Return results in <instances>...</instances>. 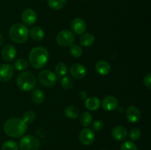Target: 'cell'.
<instances>
[{
    "label": "cell",
    "instance_id": "obj_1",
    "mask_svg": "<svg viewBox=\"0 0 151 150\" xmlns=\"http://www.w3.org/2000/svg\"><path fill=\"white\" fill-rule=\"evenodd\" d=\"M4 132L12 138H19L23 135L27 129V125L19 118H12L5 121L3 126Z\"/></svg>",
    "mask_w": 151,
    "mask_h": 150
},
{
    "label": "cell",
    "instance_id": "obj_2",
    "mask_svg": "<svg viewBox=\"0 0 151 150\" xmlns=\"http://www.w3.org/2000/svg\"><path fill=\"white\" fill-rule=\"evenodd\" d=\"M49 60V52L44 47L38 46L32 49L29 54V61L35 69L44 67Z\"/></svg>",
    "mask_w": 151,
    "mask_h": 150
},
{
    "label": "cell",
    "instance_id": "obj_3",
    "mask_svg": "<svg viewBox=\"0 0 151 150\" xmlns=\"http://www.w3.org/2000/svg\"><path fill=\"white\" fill-rule=\"evenodd\" d=\"M29 35V32L28 28L22 24H15L9 30L10 39L16 44H23L26 42Z\"/></svg>",
    "mask_w": 151,
    "mask_h": 150
},
{
    "label": "cell",
    "instance_id": "obj_4",
    "mask_svg": "<svg viewBox=\"0 0 151 150\" xmlns=\"http://www.w3.org/2000/svg\"><path fill=\"white\" fill-rule=\"evenodd\" d=\"M36 84L35 76L30 71H24L19 74L17 85L19 89L24 91H29L33 89Z\"/></svg>",
    "mask_w": 151,
    "mask_h": 150
},
{
    "label": "cell",
    "instance_id": "obj_5",
    "mask_svg": "<svg viewBox=\"0 0 151 150\" xmlns=\"http://www.w3.org/2000/svg\"><path fill=\"white\" fill-rule=\"evenodd\" d=\"M40 145L39 140L33 135H26L19 141L21 150H38Z\"/></svg>",
    "mask_w": 151,
    "mask_h": 150
},
{
    "label": "cell",
    "instance_id": "obj_6",
    "mask_svg": "<svg viewBox=\"0 0 151 150\" xmlns=\"http://www.w3.org/2000/svg\"><path fill=\"white\" fill-rule=\"evenodd\" d=\"M40 83L47 88H51L55 85L57 82V76L55 74L50 70H42L38 76Z\"/></svg>",
    "mask_w": 151,
    "mask_h": 150
},
{
    "label": "cell",
    "instance_id": "obj_7",
    "mask_svg": "<svg viewBox=\"0 0 151 150\" xmlns=\"http://www.w3.org/2000/svg\"><path fill=\"white\" fill-rule=\"evenodd\" d=\"M75 37L71 31L62 30L56 36V42L62 47H68L75 42Z\"/></svg>",
    "mask_w": 151,
    "mask_h": 150
},
{
    "label": "cell",
    "instance_id": "obj_8",
    "mask_svg": "<svg viewBox=\"0 0 151 150\" xmlns=\"http://www.w3.org/2000/svg\"><path fill=\"white\" fill-rule=\"evenodd\" d=\"M95 139V134L91 129H84L80 132L79 141L83 145L89 146L93 144Z\"/></svg>",
    "mask_w": 151,
    "mask_h": 150
},
{
    "label": "cell",
    "instance_id": "obj_9",
    "mask_svg": "<svg viewBox=\"0 0 151 150\" xmlns=\"http://www.w3.org/2000/svg\"><path fill=\"white\" fill-rule=\"evenodd\" d=\"M14 74V68L10 64L4 63L0 65V81L1 82H8Z\"/></svg>",
    "mask_w": 151,
    "mask_h": 150
},
{
    "label": "cell",
    "instance_id": "obj_10",
    "mask_svg": "<svg viewBox=\"0 0 151 150\" xmlns=\"http://www.w3.org/2000/svg\"><path fill=\"white\" fill-rule=\"evenodd\" d=\"M16 56V49L12 44H7L4 46L1 49V57L6 62H11Z\"/></svg>",
    "mask_w": 151,
    "mask_h": 150
},
{
    "label": "cell",
    "instance_id": "obj_11",
    "mask_svg": "<svg viewBox=\"0 0 151 150\" xmlns=\"http://www.w3.org/2000/svg\"><path fill=\"white\" fill-rule=\"evenodd\" d=\"M71 29L78 35H82L86 29V24L81 18H75L71 22Z\"/></svg>",
    "mask_w": 151,
    "mask_h": 150
},
{
    "label": "cell",
    "instance_id": "obj_12",
    "mask_svg": "<svg viewBox=\"0 0 151 150\" xmlns=\"http://www.w3.org/2000/svg\"><path fill=\"white\" fill-rule=\"evenodd\" d=\"M22 20L25 24L32 25L37 20V13L34 10L31 8L25 9L22 13Z\"/></svg>",
    "mask_w": 151,
    "mask_h": 150
},
{
    "label": "cell",
    "instance_id": "obj_13",
    "mask_svg": "<svg viewBox=\"0 0 151 150\" xmlns=\"http://www.w3.org/2000/svg\"><path fill=\"white\" fill-rule=\"evenodd\" d=\"M125 116L128 121L131 123H137L141 118V113L137 107L131 105L127 108Z\"/></svg>",
    "mask_w": 151,
    "mask_h": 150
},
{
    "label": "cell",
    "instance_id": "obj_14",
    "mask_svg": "<svg viewBox=\"0 0 151 150\" xmlns=\"http://www.w3.org/2000/svg\"><path fill=\"white\" fill-rule=\"evenodd\" d=\"M100 105L106 111H113L117 107L118 100L113 96H108L103 99Z\"/></svg>",
    "mask_w": 151,
    "mask_h": 150
},
{
    "label": "cell",
    "instance_id": "obj_15",
    "mask_svg": "<svg viewBox=\"0 0 151 150\" xmlns=\"http://www.w3.org/2000/svg\"><path fill=\"white\" fill-rule=\"evenodd\" d=\"M70 74L75 79H82L86 75V69L85 66L80 63L73 64L70 68Z\"/></svg>",
    "mask_w": 151,
    "mask_h": 150
},
{
    "label": "cell",
    "instance_id": "obj_16",
    "mask_svg": "<svg viewBox=\"0 0 151 150\" xmlns=\"http://www.w3.org/2000/svg\"><path fill=\"white\" fill-rule=\"evenodd\" d=\"M111 135L115 140L119 141H124L128 136V132L124 126H116L112 129Z\"/></svg>",
    "mask_w": 151,
    "mask_h": 150
},
{
    "label": "cell",
    "instance_id": "obj_17",
    "mask_svg": "<svg viewBox=\"0 0 151 150\" xmlns=\"http://www.w3.org/2000/svg\"><path fill=\"white\" fill-rule=\"evenodd\" d=\"M95 70L98 74L106 76L110 72L111 66L106 60H100L96 63Z\"/></svg>",
    "mask_w": 151,
    "mask_h": 150
},
{
    "label": "cell",
    "instance_id": "obj_18",
    "mask_svg": "<svg viewBox=\"0 0 151 150\" xmlns=\"http://www.w3.org/2000/svg\"><path fill=\"white\" fill-rule=\"evenodd\" d=\"M100 104H101V103H100V99L95 96L88 97L85 101L86 107L88 110H92V111L97 110L100 107Z\"/></svg>",
    "mask_w": 151,
    "mask_h": 150
},
{
    "label": "cell",
    "instance_id": "obj_19",
    "mask_svg": "<svg viewBox=\"0 0 151 150\" xmlns=\"http://www.w3.org/2000/svg\"><path fill=\"white\" fill-rule=\"evenodd\" d=\"M95 38L92 34L84 33L82 34L80 38V44L81 46L85 47H89L94 44Z\"/></svg>",
    "mask_w": 151,
    "mask_h": 150
},
{
    "label": "cell",
    "instance_id": "obj_20",
    "mask_svg": "<svg viewBox=\"0 0 151 150\" xmlns=\"http://www.w3.org/2000/svg\"><path fill=\"white\" fill-rule=\"evenodd\" d=\"M29 35H30L32 40H34L35 41H40L44 38V32L42 28L35 26L30 29Z\"/></svg>",
    "mask_w": 151,
    "mask_h": 150
},
{
    "label": "cell",
    "instance_id": "obj_21",
    "mask_svg": "<svg viewBox=\"0 0 151 150\" xmlns=\"http://www.w3.org/2000/svg\"><path fill=\"white\" fill-rule=\"evenodd\" d=\"M31 99L32 101L35 104H42L45 100V95L41 90L37 89L32 91L31 94Z\"/></svg>",
    "mask_w": 151,
    "mask_h": 150
},
{
    "label": "cell",
    "instance_id": "obj_22",
    "mask_svg": "<svg viewBox=\"0 0 151 150\" xmlns=\"http://www.w3.org/2000/svg\"><path fill=\"white\" fill-rule=\"evenodd\" d=\"M65 115L67 118L71 119H75L79 116V110L74 105H69L66 107L64 110Z\"/></svg>",
    "mask_w": 151,
    "mask_h": 150
},
{
    "label": "cell",
    "instance_id": "obj_23",
    "mask_svg": "<svg viewBox=\"0 0 151 150\" xmlns=\"http://www.w3.org/2000/svg\"><path fill=\"white\" fill-rule=\"evenodd\" d=\"M48 4L50 7L55 10H60L66 4L67 0H48Z\"/></svg>",
    "mask_w": 151,
    "mask_h": 150
},
{
    "label": "cell",
    "instance_id": "obj_24",
    "mask_svg": "<svg viewBox=\"0 0 151 150\" xmlns=\"http://www.w3.org/2000/svg\"><path fill=\"white\" fill-rule=\"evenodd\" d=\"M92 116L88 112H84L80 116V122L84 126H88L92 123Z\"/></svg>",
    "mask_w": 151,
    "mask_h": 150
},
{
    "label": "cell",
    "instance_id": "obj_25",
    "mask_svg": "<svg viewBox=\"0 0 151 150\" xmlns=\"http://www.w3.org/2000/svg\"><path fill=\"white\" fill-rule=\"evenodd\" d=\"M55 75L58 77H63L66 76L67 73V67L64 63H58L55 67Z\"/></svg>",
    "mask_w": 151,
    "mask_h": 150
},
{
    "label": "cell",
    "instance_id": "obj_26",
    "mask_svg": "<svg viewBox=\"0 0 151 150\" xmlns=\"http://www.w3.org/2000/svg\"><path fill=\"white\" fill-rule=\"evenodd\" d=\"M74 81L70 76H63V78L60 80V85L64 89H70L72 88V87L73 86Z\"/></svg>",
    "mask_w": 151,
    "mask_h": 150
},
{
    "label": "cell",
    "instance_id": "obj_27",
    "mask_svg": "<svg viewBox=\"0 0 151 150\" xmlns=\"http://www.w3.org/2000/svg\"><path fill=\"white\" fill-rule=\"evenodd\" d=\"M69 52L73 57H80L83 54V49L80 46L77 44H72L69 48Z\"/></svg>",
    "mask_w": 151,
    "mask_h": 150
},
{
    "label": "cell",
    "instance_id": "obj_28",
    "mask_svg": "<svg viewBox=\"0 0 151 150\" xmlns=\"http://www.w3.org/2000/svg\"><path fill=\"white\" fill-rule=\"evenodd\" d=\"M1 150H19V146L15 141H7L3 143Z\"/></svg>",
    "mask_w": 151,
    "mask_h": 150
},
{
    "label": "cell",
    "instance_id": "obj_29",
    "mask_svg": "<svg viewBox=\"0 0 151 150\" xmlns=\"http://www.w3.org/2000/svg\"><path fill=\"white\" fill-rule=\"evenodd\" d=\"M35 119V114L33 111L28 110L23 115L22 117V121L26 124H30L33 122V121Z\"/></svg>",
    "mask_w": 151,
    "mask_h": 150
},
{
    "label": "cell",
    "instance_id": "obj_30",
    "mask_svg": "<svg viewBox=\"0 0 151 150\" xmlns=\"http://www.w3.org/2000/svg\"><path fill=\"white\" fill-rule=\"evenodd\" d=\"M15 69H17L18 71H23L27 68V62L24 59H18L14 63Z\"/></svg>",
    "mask_w": 151,
    "mask_h": 150
},
{
    "label": "cell",
    "instance_id": "obj_31",
    "mask_svg": "<svg viewBox=\"0 0 151 150\" xmlns=\"http://www.w3.org/2000/svg\"><path fill=\"white\" fill-rule=\"evenodd\" d=\"M140 137H141V131L138 128H133L129 132V138L132 141H138Z\"/></svg>",
    "mask_w": 151,
    "mask_h": 150
},
{
    "label": "cell",
    "instance_id": "obj_32",
    "mask_svg": "<svg viewBox=\"0 0 151 150\" xmlns=\"http://www.w3.org/2000/svg\"><path fill=\"white\" fill-rule=\"evenodd\" d=\"M120 150H138L137 145L131 141H125L120 146Z\"/></svg>",
    "mask_w": 151,
    "mask_h": 150
},
{
    "label": "cell",
    "instance_id": "obj_33",
    "mask_svg": "<svg viewBox=\"0 0 151 150\" xmlns=\"http://www.w3.org/2000/svg\"><path fill=\"white\" fill-rule=\"evenodd\" d=\"M103 121L102 120H96L95 121L93 122L92 127L93 129L96 132L100 131L103 128Z\"/></svg>",
    "mask_w": 151,
    "mask_h": 150
},
{
    "label": "cell",
    "instance_id": "obj_34",
    "mask_svg": "<svg viewBox=\"0 0 151 150\" xmlns=\"http://www.w3.org/2000/svg\"><path fill=\"white\" fill-rule=\"evenodd\" d=\"M144 83L148 88H151V74L148 73L144 78Z\"/></svg>",
    "mask_w": 151,
    "mask_h": 150
},
{
    "label": "cell",
    "instance_id": "obj_35",
    "mask_svg": "<svg viewBox=\"0 0 151 150\" xmlns=\"http://www.w3.org/2000/svg\"><path fill=\"white\" fill-rule=\"evenodd\" d=\"M79 96L81 99H86L87 96L86 93L85 91H81V92L79 93Z\"/></svg>",
    "mask_w": 151,
    "mask_h": 150
},
{
    "label": "cell",
    "instance_id": "obj_36",
    "mask_svg": "<svg viewBox=\"0 0 151 150\" xmlns=\"http://www.w3.org/2000/svg\"><path fill=\"white\" fill-rule=\"evenodd\" d=\"M3 43H4V37H3V35L0 32V46L2 45Z\"/></svg>",
    "mask_w": 151,
    "mask_h": 150
},
{
    "label": "cell",
    "instance_id": "obj_37",
    "mask_svg": "<svg viewBox=\"0 0 151 150\" xmlns=\"http://www.w3.org/2000/svg\"><path fill=\"white\" fill-rule=\"evenodd\" d=\"M117 1H121V0H117Z\"/></svg>",
    "mask_w": 151,
    "mask_h": 150
},
{
    "label": "cell",
    "instance_id": "obj_38",
    "mask_svg": "<svg viewBox=\"0 0 151 150\" xmlns=\"http://www.w3.org/2000/svg\"><path fill=\"white\" fill-rule=\"evenodd\" d=\"M41 1H42V0H41Z\"/></svg>",
    "mask_w": 151,
    "mask_h": 150
}]
</instances>
